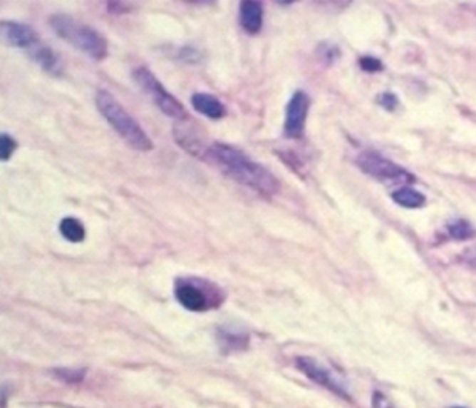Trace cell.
I'll list each match as a JSON object with an SVG mask.
<instances>
[{
	"instance_id": "10",
	"label": "cell",
	"mask_w": 476,
	"mask_h": 408,
	"mask_svg": "<svg viewBox=\"0 0 476 408\" xmlns=\"http://www.w3.org/2000/svg\"><path fill=\"white\" fill-rule=\"evenodd\" d=\"M30 59L42 68L45 73L52 76H62L65 71L63 61L59 53H56L51 46L46 44L38 42L33 49L27 52Z\"/></svg>"
},
{
	"instance_id": "13",
	"label": "cell",
	"mask_w": 476,
	"mask_h": 408,
	"mask_svg": "<svg viewBox=\"0 0 476 408\" xmlns=\"http://www.w3.org/2000/svg\"><path fill=\"white\" fill-rule=\"evenodd\" d=\"M59 231L62 237L71 242L80 243L86 239V227L84 224L76 217H65L59 224Z\"/></svg>"
},
{
	"instance_id": "9",
	"label": "cell",
	"mask_w": 476,
	"mask_h": 408,
	"mask_svg": "<svg viewBox=\"0 0 476 408\" xmlns=\"http://www.w3.org/2000/svg\"><path fill=\"white\" fill-rule=\"evenodd\" d=\"M0 33L3 41L9 46L24 49L26 52L33 49L38 42H41L39 35L31 26L17 21H1Z\"/></svg>"
},
{
	"instance_id": "17",
	"label": "cell",
	"mask_w": 476,
	"mask_h": 408,
	"mask_svg": "<svg viewBox=\"0 0 476 408\" xmlns=\"http://www.w3.org/2000/svg\"><path fill=\"white\" fill-rule=\"evenodd\" d=\"M448 233L452 238L458 239V240L474 238L476 235L475 228L468 221H464V220H458L452 223L448 227Z\"/></svg>"
},
{
	"instance_id": "5",
	"label": "cell",
	"mask_w": 476,
	"mask_h": 408,
	"mask_svg": "<svg viewBox=\"0 0 476 408\" xmlns=\"http://www.w3.org/2000/svg\"><path fill=\"white\" fill-rule=\"evenodd\" d=\"M133 80L138 88L154 102V105L167 116L176 121H186L189 118L187 111L177 101L170 91L161 84V81L154 76V73L145 66H138L133 70Z\"/></svg>"
},
{
	"instance_id": "19",
	"label": "cell",
	"mask_w": 476,
	"mask_h": 408,
	"mask_svg": "<svg viewBox=\"0 0 476 408\" xmlns=\"http://www.w3.org/2000/svg\"><path fill=\"white\" fill-rule=\"evenodd\" d=\"M378 103L387 111H394L398 105V98L393 93H383L378 97Z\"/></svg>"
},
{
	"instance_id": "22",
	"label": "cell",
	"mask_w": 476,
	"mask_h": 408,
	"mask_svg": "<svg viewBox=\"0 0 476 408\" xmlns=\"http://www.w3.org/2000/svg\"><path fill=\"white\" fill-rule=\"evenodd\" d=\"M319 53L321 55V59L324 62H333L334 58L337 56V49H333L331 46H327V45H323V48L319 49Z\"/></svg>"
},
{
	"instance_id": "12",
	"label": "cell",
	"mask_w": 476,
	"mask_h": 408,
	"mask_svg": "<svg viewBox=\"0 0 476 408\" xmlns=\"http://www.w3.org/2000/svg\"><path fill=\"white\" fill-rule=\"evenodd\" d=\"M192 106L199 113L205 115L208 119L219 121L227 115V106L219 101L215 96L208 93H195L190 98Z\"/></svg>"
},
{
	"instance_id": "11",
	"label": "cell",
	"mask_w": 476,
	"mask_h": 408,
	"mask_svg": "<svg viewBox=\"0 0 476 408\" xmlns=\"http://www.w3.org/2000/svg\"><path fill=\"white\" fill-rule=\"evenodd\" d=\"M263 19H264V9L262 1L246 0L240 3L239 23L247 34H259L263 27Z\"/></svg>"
},
{
	"instance_id": "2",
	"label": "cell",
	"mask_w": 476,
	"mask_h": 408,
	"mask_svg": "<svg viewBox=\"0 0 476 408\" xmlns=\"http://www.w3.org/2000/svg\"><path fill=\"white\" fill-rule=\"evenodd\" d=\"M95 105L105 121L130 147L138 151H150L154 148L152 140L141 125L109 91L98 90L95 94Z\"/></svg>"
},
{
	"instance_id": "20",
	"label": "cell",
	"mask_w": 476,
	"mask_h": 408,
	"mask_svg": "<svg viewBox=\"0 0 476 408\" xmlns=\"http://www.w3.org/2000/svg\"><path fill=\"white\" fill-rule=\"evenodd\" d=\"M361 68H363L365 71L376 73V71H380L383 68V65L378 59L372 58V56H366L363 59H361Z\"/></svg>"
},
{
	"instance_id": "24",
	"label": "cell",
	"mask_w": 476,
	"mask_h": 408,
	"mask_svg": "<svg viewBox=\"0 0 476 408\" xmlns=\"http://www.w3.org/2000/svg\"><path fill=\"white\" fill-rule=\"evenodd\" d=\"M450 408H464V407H450Z\"/></svg>"
},
{
	"instance_id": "14",
	"label": "cell",
	"mask_w": 476,
	"mask_h": 408,
	"mask_svg": "<svg viewBox=\"0 0 476 408\" xmlns=\"http://www.w3.org/2000/svg\"><path fill=\"white\" fill-rule=\"evenodd\" d=\"M393 200L395 203L403 205V207H407V208H419L426 202L425 196L420 192H418V190H415L409 186H403V188L397 189L393 195Z\"/></svg>"
},
{
	"instance_id": "3",
	"label": "cell",
	"mask_w": 476,
	"mask_h": 408,
	"mask_svg": "<svg viewBox=\"0 0 476 408\" xmlns=\"http://www.w3.org/2000/svg\"><path fill=\"white\" fill-rule=\"evenodd\" d=\"M49 26L55 34L94 61L101 62L109 53L106 38L95 29L76 20L71 16L53 14L49 19Z\"/></svg>"
},
{
	"instance_id": "18",
	"label": "cell",
	"mask_w": 476,
	"mask_h": 408,
	"mask_svg": "<svg viewBox=\"0 0 476 408\" xmlns=\"http://www.w3.org/2000/svg\"><path fill=\"white\" fill-rule=\"evenodd\" d=\"M17 147H19V144L14 140V137H11L7 133H1V136H0V157H1V161L7 163L13 157Z\"/></svg>"
},
{
	"instance_id": "4",
	"label": "cell",
	"mask_w": 476,
	"mask_h": 408,
	"mask_svg": "<svg viewBox=\"0 0 476 408\" xmlns=\"http://www.w3.org/2000/svg\"><path fill=\"white\" fill-rule=\"evenodd\" d=\"M175 297L180 305L190 312L217 309L225 301V294L217 284L199 277L177 278Z\"/></svg>"
},
{
	"instance_id": "23",
	"label": "cell",
	"mask_w": 476,
	"mask_h": 408,
	"mask_svg": "<svg viewBox=\"0 0 476 408\" xmlns=\"http://www.w3.org/2000/svg\"><path fill=\"white\" fill-rule=\"evenodd\" d=\"M108 9L110 13H115V14H122V13H126L129 9L122 4V3H116V1H112V3H108Z\"/></svg>"
},
{
	"instance_id": "6",
	"label": "cell",
	"mask_w": 476,
	"mask_h": 408,
	"mask_svg": "<svg viewBox=\"0 0 476 408\" xmlns=\"http://www.w3.org/2000/svg\"><path fill=\"white\" fill-rule=\"evenodd\" d=\"M356 164L366 175L387 185H409L413 182V176L408 170L376 151L361 153L356 158Z\"/></svg>"
},
{
	"instance_id": "7",
	"label": "cell",
	"mask_w": 476,
	"mask_h": 408,
	"mask_svg": "<svg viewBox=\"0 0 476 408\" xmlns=\"http://www.w3.org/2000/svg\"><path fill=\"white\" fill-rule=\"evenodd\" d=\"M310 106V98L305 91L298 90L294 93L286 105L284 135L292 140H299L305 135L307 113Z\"/></svg>"
},
{
	"instance_id": "16",
	"label": "cell",
	"mask_w": 476,
	"mask_h": 408,
	"mask_svg": "<svg viewBox=\"0 0 476 408\" xmlns=\"http://www.w3.org/2000/svg\"><path fill=\"white\" fill-rule=\"evenodd\" d=\"M173 52V58L186 65H199L203 61V53L193 46H182Z\"/></svg>"
},
{
	"instance_id": "21",
	"label": "cell",
	"mask_w": 476,
	"mask_h": 408,
	"mask_svg": "<svg viewBox=\"0 0 476 408\" xmlns=\"http://www.w3.org/2000/svg\"><path fill=\"white\" fill-rule=\"evenodd\" d=\"M372 406L373 408H394L391 402L380 392H374L372 397Z\"/></svg>"
},
{
	"instance_id": "1",
	"label": "cell",
	"mask_w": 476,
	"mask_h": 408,
	"mask_svg": "<svg viewBox=\"0 0 476 408\" xmlns=\"http://www.w3.org/2000/svg\"><path fill=\"white\" fill-rule=\"evenodd\" d=\"M200 158L214 164L228 178L263 198H272L279 192L281 183L271 170L234 146L214 141L212 144L205 146Z\"/></svg>"
},
{
	"instance_id": "15",
	"label": "cell",
	"mask_w": 476,
	"mask_h": 408,
	"mask_svg": "<svg viewBox=\"0 0 476 408\" xmlns=\"http://www.w3.org/2000/svg\"><path fill=\"white\" fill-rule=\"evenodd\" d=\"M218 340L225 350L238 351L247 345L249 337L243 332H235V329H221L218 332Z\"/></svg>"
},
{
	"instance_id": "8",
	"label": "cell",
	"mask_w": 476,
	"mask_h": 408,
	"mask_svg": "<svg viewBox=\"0 0 476 408\" xmlns=\"http://www.w3.org/2000/svg\"><path fill=\"white\" fill-rule=\"evenodd\" d=\"M296 367L314 383L326 387L327 390L333 392L334 394L340 397L348 399L346 386L343 384V382L337 374L331 372L327 367H324L321 362L313 358H309V357H299L296 358Z\"/></svg>"
}]
</instances>
